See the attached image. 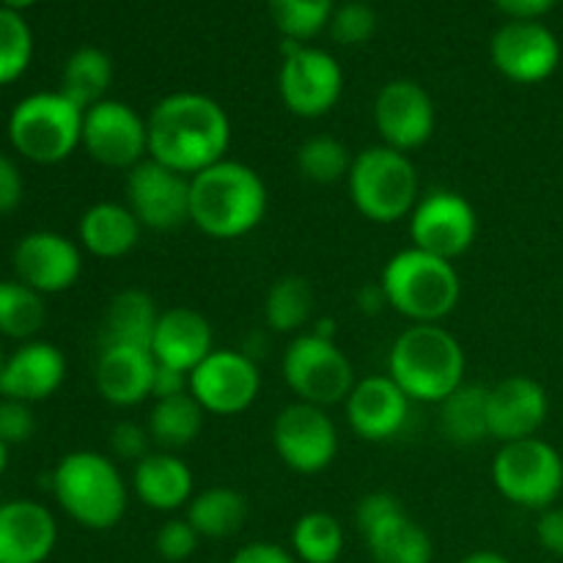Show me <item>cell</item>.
I'll list each match as a JSON object with an SVG mask.
<instances>
[{
    "instance_id": "cell-1",
    "label": "cell",
    "mask_w": 563,
    "mask_h": 563,
    "mask_svg": "<svg viewBox=\"0 0 563 563\" xmlns=\"http://www.w3.org/2000/svg\"><path fill=\"white\" fill-rule=\"evenodd\" d=\"M148 157L181 176H196L225 159L231 119L218 99L176 91L159 99L146 115Z\"/></svg>"
},
{
    "instance_id": "cell-2",
    "label": "cell",
    "mask_w": 563,
    "mask_h": 563,
    "mask_svg": "<svg viewBox=\"0 0 563 563\" xmlns=\"http://www.w3.org/2000/svg\"><path fill=\"white\" fill-rule=\"evenodd\" d=\"M267 185L245 163L220 159L190 176V223L212 240H240L267 214Z\"/></svg>"
},
{
    "instance_id": "cell-3",
    "label": "cell",
    "mask_w": 563,
    "mask_h": 563,
    "mask_svg": "<svg viewBox=\"0 0 563 563\" xmlns=\"http://www.w3.org/2000/svg\"><path fill=\"white\" fill-rule=\"evenodd\" d=\"M465 350L440 324H412L394 341L388 355V377L410 396V401L440 405L465 383Z\"/></svg>"
},
{
    "instance_id": "cell-4",
    "label": "cell",
    "mask_w": 563,
    "mask_h": 563,
    "mask_svg": "<svg viewBox=\"0 0 563 563\" xmlns=\"http://www.w3.org/2000/svg\"><path fill=\"white\" fill-rule=\"evenodd\" d=\"M55 500L60 509L88 531H110L126 511L130 489L124 476L99 451H71L53 471Z\"/></svg>"
},
{
    "instance_id": "cell-5",
    "label": "cell",
    "mask_w": 563,
    "mask_h": 563,
    "mask_svg": "<svg viewBox=\"0 0 563 563\" xmlns=\"http://www.w3.org/2000/svg\"><path fill=\"white\" fill-rule=\"evenodd\" d=\"M388 306L412 324H440L460 306L462 280L454 262L432 256L418 247H407L388 258L383 269Z\"/></svg>"
},
{
    "instance_id": "cell-6",
    "label": "cell",
    "mask_w": 563,
    "mask_h": 563,
    "mask_svg": "<svg viewBox=\"0 0 563 563\" xmlns=\"http://www.w3.org/2000/svg\"><path fill=\"white\" fill-rule=\"evenodd\" d=\"M350 198L357 212L379 225L410 218L418 196V170L410 154L390 146H368L355 154L350 176Z\"/></svg>"
},
{
    "instance_id": "cell-7",
    "label": "cell",
    "mask_w": 563,
    "mask_h": 563,
    "mask_svg": "<svg viewBox=\"0 0 563 563\" xmlns=\"http://www.w3.org/2000/svg\"><path fill=\"white\" fill-rule=\"evenodd\" d=\"M82 115L86 110L60 91L31 93L11 110L9 141L31 163H64L82 146Z\"/></svg>"
},
{
    "instance_id": "cell-8",
    "label": "cell",
    "mask_w": 563,
    "mask_h": 563,
    "mask_svg": "<svg viewBox=\"0 0 563 563\" xmlns=\"http://www.w3.org/2000/svg\"><path fill=\"white\" fill-rule=\"evenodd\" d=\"M493 484L509 504L544 511L563 493V456L539 438L504 443L493 460Z\"/></svg>"
},
{
    "instance_id": "cell-9",
    "label": "cell",
    "mask_w": 563,
    "mask_h": 563,
    "mask_svg": "<svg viewBox=\"0 0 563 563\" xmlns=\"http://www.w3.org/2000/svg\"><path fill=\"white\" fill-rule=\"evenodd\" d=\"M284 379L297 396L317 407L346 401L355 388L352 361L339 350L335 339L319 333H300L284 352Z\"/></svg>"
},
{
    "instance_id": "cell-10",
    "label": "cell",
    "mask_w": 563,
    "mask_h": 563,
    "mask_svg": "<svg viewBox=\"0 0 563 563\" xmlns=\"http://www.w3.org/2000/svg\"><path fill=\"white\" fill-rule=\"evenodd\" d=\"M284 64L278 71V91L286 110L300 119H322L339 104L344 91V71L330 53L302 42H280Z\"/></svg>"
},
{
    "instance_id": "cell-11",
    "label": "cell",
    "mask_w": 563,
    "mask_h": 563,
    "mask_svg": "<svg viewBox=\"0 0 563 563\" xmlns=\"http://www.w3.org/2000/svg\"><path fill=\"white\" fill-rule=\"evenodd\" d=\"M273 445L289 471L313 476L333 465L339 454V429L324 407L295 401L275 416Z\"/></svg>"
},
{
    "instance_id": "cell-12",
    "label": "cell",
    "mask_w": 563,
    "mask_h": 563,
    "mask_svg": "<svg viewBox=\"0 0 563 563\" xmlns=\"http://www.w3.org/2000/svg\"><path fill=\"white\" fill-rule=\"evenodd\" d=\"M476 209L454 190H432L429 196H421L410 214L412 247L445 258V262L465 256L476 242Z\"/></svg>"
},
{
    "instance_id": "cell-13",
    "label": "cell",
    "mask_w": 563,
    "mask_h": 563,
    "mask_svg": "<svg viewBox=\"0 0 563 563\" xmlns=\"http://www.w3.org/2000/svg\"><path fill=\"white\" fill-rule=\"evenodd\" d=\"M82 148L99 165L132 170L148 157L146 119L119 99H104L82 115Z\"/></svg>"
},
{
    "instance_id": "cell-14",
    "label": "cell",
    "mask_w": 563,
    "mask_h": 563,
    "mask_svg": "<svg viewBox=\"0 0 563 563\" xmlns=\"http://www.w3.org/2000/svg\"><path fill=\"white\" fill-rule=\"evenodd\" d=\"M262 390V372L247 352L214 350L190 372V394L203 412L212 416H240Z\"/></svg>"
},
{
    "instance_id": "cell-15",
    "label": "cell",
    "mask_w": 563,
    "mask_h": 563,
    "mask_svg": "<svg viewBox=\"0 0 563 563\" xmlns=\"http://www.w3.org/2000/svg\"><path fill=\"white\" fill-rule=\"evenodd\" d=\"M126 207L135 212L143 229L174 231L190 223V176L165 168L146 157L126 170Z\"/></svg>"
},
{
    "instance_id": "cell-16",
    "label": "cell",
    "mask_w": 563,
    "mask_h": 563,
    "mask_svg": "<svg viewBox=\"0 0 563 563\" xmlns=\"http://www.w3.org/2000/svg\"><path fill=\"white\" fill-rule=\"evenodd\" d=\"M489 58L506 80L533 86L559 69L561 44L539 20H511L495 31Z\"/></svg>"
},
{
    "instance_id": "cell-17",
    "label": "cell",
    "mask_w": 563,
    "mask_h": 563,
    "mask_svg": "<svg viewBox=\"0 0 563 563\" xmlns=\"http://www.w3.org/2000/svg\"><path fill=\"white\" fill-rule=\"evenodd\" d=\"M374 124L385 146L410 154L434 135L438 110L421 82L390 80L374 99Z\"/></svg>"
},
{
    "instance_id": "cell-18",
    "label": "cell",
    "mask_w": 563,
    "mask_h": 563,
    "mask_svg": "<svg viewBox=\"0 0 563 563\" xmlns=\"http://www.w3.org/2000/svg\"><path fill=\"white\" fill-rule=\"evenodd\" d=\"M16 280L38 295H60L71 289L82 273L80 245L58 231H31L14 247Z\"/></svg>"
},
{
    "instance_id": "cell-19",
    "label": "cell",
    "mask_w": 563,
    "mask_h": 563,
    "mask_svg": "<svg viewBox=\"0 0 563 563\" xmlns=\"http://www.w3.org/2000/svg\"><path fill=\"white\" fill-rule=\"evenodd\" d=\"M487 410L489 438L498 440L500 445L517 443V440L537 438L548 421L550 399L542 383L515 374L489 388Z\"/></svg>"
},
{
    "instance_id": "cell-20",
    "label": "cell",
    "mask_w": 563,
    "mask_h": 563,
    "mask_svg": "<svg viewBox=\"0 0 563 563\" xmlns=\"http://www.w3.org/2000/svg\"><path fill=\"white\" fill-rule=\"evenodd\" d=\"M344 407L352 432L368 443H385L396 438L410 418V396L388 374L357 379Z\"/></svg>"
},
{
    "instance_id": "cell-21",
    "label": "cell",
    "mask_w": 563,
    "mask_h": 563,
    "mask_svg": "<svg viewBox=\"0 0 563 563\" xmlns=\"http://www.w3.org/2000/svg\"><path fill=\"white\" fill-rule=\"evenodd\" d=\"M66 357L49 341H25L14 355L5 357L0 372V399L33 405L44 401L64 385Z\"/></svg>"
},
{
    "instance_id": "cell-22",
    "label": "cell",
    "mask_w": 563,
    "mask_h": 563,
    "mask_svg": "<svg viewBox=\"0 0 563 563\" xmlns=\"http://www.w3.org/2000/svg\"><path fill=\"white\" fill-rule=\"evenodd\" d=\"M58 542V526L47 506L9 500L0 506V563H44Z\"/></svg>"
},
{
    "instance_id": "cell-23",
    "label": "cell",
    "mask_w": 563,
    "mask_h": 563,
    "mask_svg": "<svg viewBox=\"0 0 563 563\" xmlns=\"http://www.w3.org/2000/svg\"><path fill=\"white\" fill-rule=\"evenodd\" d=\"M154 368H157V361H154L152 350L124 344L99 346L93 383L108 405L135 407L152 399Z\"/></svg>"
},
{
    "instance_id": "cell-24",
    "label": "cell",
    "mask_w": 563,
    "mask_h": 563,
    "mask_svg": "<svg viewBox=\"0 0 563 563\" xmlns=\"http://www.w3.org/2000/svg\"><path fill=\"white\" fill-rule=\"evenodd\" d=\"M214 352L212 324L192 308L176 306L159 313L157 330L152 339L154 361L190 374L198 363Z\"/></svg>"
},
{
    "instance_id": "cell-25",
    "label": "cell",
    "mask_w": 563,
    "mask_h": 563,
    "mask_svg": "<svg viewBox=\"0 0 563 563\" xmlns=\"http://www.w3.org/2000/svg\"><path fill=\"white\" fill-rule=\"evenodd\" d=\"M132 489L137 500L154 511H176L196 495V476L190 465L174 451H152L132 473Z\"/></svg>"
},
{
    "instance_id": "cell-26",
    "label": "cell",
    "mask_w": 563,
    "mask_h": 563,
    "mask_svg": "<svg viewBox=\"0 0 563 563\" xmlns=\"http://www.w3.org/2000/svg\"><path fill=\"white\" fill-rule=\"evenodd\" d=\"M141 234L143 225L135 218V212L126 203L115 201L91 203L77 223L80 247H86L91 256L108 258V262L124 258L126 253L135 251Z\"/></svg>"
},
{
    "instance_id": "cell-27",
    "label": "cell",
    "mask_w": 563,
    "mask_h": 563,
    "mask_svg": "<svg viewBox=\"0 0 563 563\" xmlns=\"http://www.w3.org/2000/svg\"><path fill=\"white\" fill-rule=\"evenodd\" d=\"M361 533L374 563H432L434 559L432 537L407 515L405 506Z\"/></svg>"
},
{
    "instance_id": "cell-28",
    "label": "cell",
    "mask_w": 563,
    "mask_h": 563,
    "mask_svg": "<svg viewBox=\"0 0 563 563\" xmlns=\"http://www.w3.org/2000/svg\"><path fill=\"white\" fill-rule=\"evenodd\" d=\"M159 311L152 295L143 289H124L110 300L102 322V346L124 344L152 350Z\"/></svg>"
},
{
    "instance_id": "cell-29",
    "label": "cell",
    "mask_w": 563,
    "mask_h": 563,
    "mask_svg": "<svg viewBox=\"0 0 563 563\" xmlns=\"http://www.w3.org/2000/svg\"><path fill=\"white\" fill-rule=\"evenodd\" d=\"M110 82H113L110 55L99 47H80L66 58L58 91L80 110H88L108 99Z\"/></svg>"
},
{
    "instance_id": "cell-30",
    "label": "cell",
    "mask_w": 563,
    "mask_h": 563,
    "mask_svg": "<svg viewBox=\"0 0 563 563\" xmlns=\"http://www.w3.org/2000/svg\"><path fill=\"white\" fill-rule=\"evenodd\" d=\"M247 520L245 495L231 487H209L192 495L187 504V522L207 539H229L242 531Z\"/></svg>"
},
{
    "instance_id": "cell-31",
    "label": "cell",
    "mask_w": 563,
    "mask_h": 563,
    "mask_svg": "<svg viewBox=\"0 0 563 563\" xmlns=\"http://www.w3.org/2000/svg\"><path fill=\"white\" fill-rule=\"evenodd\" d=\"M489 388L462 383L449 399L440 401V427L456 445H476L489 438Z\"/></svg>"
},
{
    "instance_id": "cell-32",
    "label": "cell",
    "mask_w": 563,
    "mask_h": 563,
    "mask_svg": "<svg viewBox=\"0 0 563 563\" xmlns=\"http://www.w3.org/2000/svg\"><path fill=\"white\" fill-rule=\"evenodd\" d=\"M203 407L192 399V394L154 399L148 412V434L163 451H179L190 445L201 434Z\"/></svg>"
},
{
    "instance_id": "cell-33",
    "label": "cell",
    "mask_w": 563,
    "mask_h": 563,
    "mask_svg": "<svg viewBox=\"0 0 563 563\" xmlns=\"http://www.w3.org/2000/svg\"><path fill=\"white\" fill-rule=\"evenodd\" d=\"M313 286L302 275H284L275 280L264 300V319L275 333H300L313 317Z\"/></svg>"
},
{
    "instance_id": "cell-34",
    "label": "cell",
    "mask_w": 563,
    "mask_h": 563,
    "mask_svg": "<svg viewBox=\"0 0 563 563\" xmlns=\"http://www.w3.org/2000/svg\"><path fill=\"white\" fill-rule=\"evenodd\" d=\"M44 295L22 280H0V335L33 341V335L44 328Z\"/></svg>"
},
{
    "instance_id": "cell-35",
    "label": "cell",
    "mask_w": 563,
    "mask_h": 563,
    "mask_svg": "<svg viewBox=\"0 0 563 563\" xmlns=\"http://www.w3.org/2000/svg\"><path fill=\"white\" fill-rule=\"evenodd\" d=\"M291 550L302 563H335L344 553V528L328 511H308L291 528Z\"/></svg>"
},
{
    "instance_id": "cell-36",
    "label": "cell",
    "mask_w": 563,
    "mask_h": 563,
    "mask_svg": "<svg viewBox=\"0 0 563 563\" xmlns=\"http://www.w3.org/2000/svg\"><path fill=\"white\" fill-rule=\"evenodd\" d=\"M352 154L339 137L311 135L297 148V170L313 185H335L346 179L352 168Z\"/></svg>"
},
{
    "instance_id": "cell-37",
    "label": "cell",
    "mask_w": 563,
    "mask_h": 563,
    "mask_svg": "<svg viewBox=\"0 0 563 563\" xmlns=\"http://www.w3.org/2000/svg\"><path fill=\"white\" fill-rule=\"evenodd\" d=\"M267 3L275 27L284 33V38L302 44L322 33L335 11V0H267Z\"/></svg>"
},
{
    "instance_id": "cell-38",
    "label": "cell",
    "mask_w": 563,
    "mask_h": 563,
    "mask_svg": "<svg viewBox=\"0 0 563 563\" xmlns=\"http://www.w3.org/2000/svg\"><path fill=\"white\" fill-rule=\"evenodd\" d=\"M33 58V33L25 16L0 5V86L20 80Z\"/></svg>"
},
{
    "instance_id": "cell-39",
    "label": "cell",
    "mask_w": 563,
    "mask_h": 563,
    "mask_svg": "<svg viewBox=\"0 0 563 563\" xmlns=\"http://www.w3.org/2000/svg\"><path fill=\"white\" fill-rule=\"evenodd\" d=\"M330 36L344 47H357L366 44L377 31V14L363 0H346V3L335 5L333 16H330Z\"/></svg>"
},
{
    "instance_id": "cell-40",
    "label": "cell",
    "mask_w": 563,
    "mask_h": 563,
    "mask_svg": "<svg viewBox=\"0 0 563 563\" xmlns=\"http://www.w3.org/2000/svg\"><path fill=\"white\" fill-rule=\"evenodd\" d=\"M198 531L185 520H168L163 522V528L157 531L154 539V548H157L159 559L168 563H181L190 559L198 550Z\"/></svg>"
},
{
    "instance_id": "cell-41",
    "label": "cell",
    "mask_w": 563,
    "mask_h": 563,
    "mask_svg": "<svg viewBox=\"0 0 563 563\" xmlns=\"http://www.w3.org/2000/svg\"><path fill=\"white\" fill-rule=\"evenodd\" d=\"M36 432V416H33L31 405L16 399H0V440L5 445L27 443Z\"/></svg>"
},
{
    "instance_id": "cell-42",
    "label": "cell",
    "mask_w": 563,
    "mask_h": 563,
    "mask_svg": "<svg viewBox=\"0 0 563 563\" xmlns=\"http://www.w3.org/2000/svg\"><path fill=\"white\" fill-rule=\"evenodd\" d=\"M152 443L154 440L148 434V429L135 421H119L113 427V432H110V449H113V454L119 460L135 462V465L152 454Z\"/></svg>"
},
{
    "instance_id": "cell-43",
    "label": "cell",
    "mask_w": 563,
    "mask_h": 563,
    "mask_svg": "<svg viewBox=\"0 0 563 563\" xmlns=\"http://www.w3.org/2000/svg\"><path fill=\"white\" fill-rule=\"evenodd\" d=\"M22 174L9 154L0 152V214H11L22 201Z\"/></svg>"
},
{
    "instance_id": "cell-44",
    "label": "cell",
    "mask_w": 563,
    "mask_h": 563,
    "mask_svg": "<svg viewBox=\"0 0 563 563\" xmlns=\"http://www.w3.org/2000/svg\"><path fill=\"white\" fill-rule=\"evenodd\" d=\"M396 509H401V504L390 493H368L366 498H361V504H357V511H355L357 531L374 526V522H379L383 517L394 515Z\"/></svg>"
},
{
    "instance_id": "cell-45",
    "label": "cell",
    "mask_w": 563,
    "mask_h": 563,
    "mask_svg": "<svg viewBox=\"0 0 563 563\" xmlns=\"http://www.w3.org/2000/svg\"><path fill=\"white\" fill-rule=\"evenodd\" d=\"M537 539L548 553L563 559V506H550L539 515Z\"/></svg>"
},
{
    "instance_id": "cell-46",
    "label": "cell",
    "mask_w": 563,
    "mask_h": 563,
    "mask_svg": "<svg viewBox=\"0 0 563 563\" xmlns=\"http://www.w3.org/2000/svg\"><path fill=\"white\" fill-rule=\"evenodd\" d=\"M190 394V374L179 372L174 366H163L157 363L154 368V383H152V399H170V396Z\"/></svg>"
},
{
    "instance_id": "cell-47",
    "label": "cell",
    "mask_w": 563,
    "mask_h": 563,
    "mask_svg": "<svg viewBox=\"0 0 563 563\" xmlns=\"http://www.w3.org/2000/svg\"><path fill=\"white\" fill-rule=\"evenodd\" d=\"M231 563H297V559L275 542H251L236 550Z\"/></svg>"
},
{
    "instance_id": "cell-48",
    "label": "cell",
    "mask_w": 563,
    "mask_h": 563,
    "mask_svg": "<svg viewBox=\"0 0 563 563\" xmlns=\"http://www.w3.org/2000/svg\"><path fill=\"white\" fill-rule=\"evenodd\" d=\"M504 14H509L511 20H539V16L548 14L559 0H493Z\"/></svg>"
},
{
    "instance_id": "cell-49",
    "label": "cell",
    "mask_w": 563,
    "mask_h": 563,
    "mask_svg": "<svg viewBox=\"0 0 563 563\" xmlns=\"http://www.w3.org/2000/svg\"><path fill=\"white\" fill-rule=\"evenodd\" d=\"M357 306L363 313H379L383 308H388V297H385L383 284H366L357 291Z\"/></svg>"
},
{
    "instance_id": "cell-50",
    "label": "cell",
    "mask_w": 563,
    "mask_h": 563,
    "mask_svg": "<svg viewBox=\"0 0 563 563\" xmlns=\"http://www.w3.org/2000/svg\"><path fill=\"white\" fill-rule=\"evenodd\" d=\"M462 563H511V561L504 559L500 553H493V550H478V553H471Z\"/></svg>"
},
{
    "instance_id": "cell-51",
    "label": "cell",
    "mask_w": 563,
    "mask_h": 563,
    "mask_svg": "<svg viewBox=\"0 0 563 563\" xmlns=\"http://www.w3.org/2000/svg\"><path fill=\"white\" fill-rule=\"evenodd\" d=\"M33 3H36V0H3L5 9H14V11L27 9V5H33Z\"/></svg>"
},
{
    "instance_id": "cell-52",
    "label": "cell",
    "mask_w": 563,
    "mask_h": 563,
    "mask_svg": "<svg viewBox=\"0 0 563 563\" xmlns=\"http://www.w3.org/2000/svg\"><path fill=\"white\" fill-rule=\"evenodd\" d=\"M5 465H9V445H5L3 440H0V473L5 471Z\"/></svg>"
},
{
    "instance_id": "cell-53",
    "label": "cell",
    "mask_w": 563,
    "mask_h": 563,
    "mask_svg": "<svg viewBox=\"0 0 563 563\" xmlns=\"http://www.w3.org/2000/svg\"><path fill=\"white\" fill-rule=\"evenodd\" d=\"M3 363H5V357H3V350H0V372H3Z\"/></svg>"
}]
</instances>
